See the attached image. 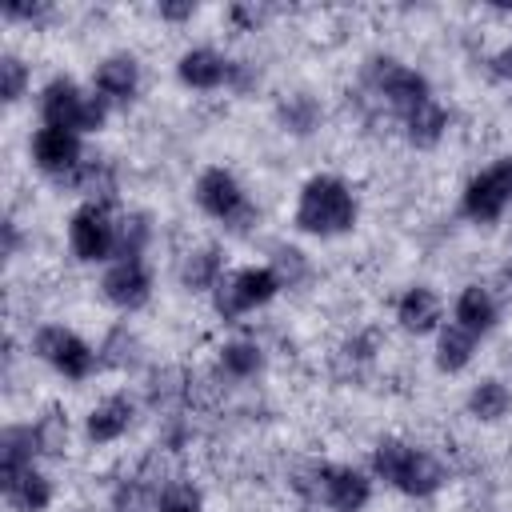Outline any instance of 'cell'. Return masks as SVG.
<instances>
[{"label": "cell", "instance_id": "obj_37", "mask_svg": "<svg viewBox=\"0 0 512 512\" xmlns=\"http://www.w3.org/2000/svg\"><path fill=\"white\" fill-rule=\"evenodd\" d=\"M256 84H260V72H256L248 60H232V68H228V88L240 92V96H248Z\"/></svg>", "mask_w": 512, "mask_h": 512}, {"label": "cell", "instance_id": "obj_2", "mask_svg": "<svg viewBox=\"0 0 512 512\" xmlns=\"http://www.w3.org/2000/svg\"><path fill=\"white\" fill-rule=\"evenodd\" d=\"M40 124L48 128H68V132H100L108 124V104L96 96V92H84L72 76H52L44 88H40Z\"/></svg>", "mask_w": 512, "mask_h": 512}, {"label": "cell", "instance_id": "obj_28", "mask_svg": "<svg viewBox=\"0 0 512 512\" xmlns=\"http://www.w3.org/2000/svg\"><path fill=\"white\" fill-rule=\"evenodd\" d=\"M216 372L224 380H252L264 372V348L256 340H228L216 352Z\"/></svg>", "mask_w": 512, "mask_h": 512}, {"label": "cell", "instance_id": "obj_27", "mask_svg": "<svg viewBox=\"0 0 512 512\" xmlns=\"http://www.w3.org/2000/svg\"><path fill=\"white\" fill-rule=\"evenodd\" d=\"M32 440H36V452L44 460H64L68 456V444H72V424H68V412L64 408H44L36 420H32Z\"/></svg>", "mask_w": 512, "mask_h": 512}, {"label": "cell", "instance_id": "obj_34", "mask_svg": "<svg viewBox=\"0 0 512 512\" xmlns=\"http://www.w3.org/2000/svg\"><path fill=\"white\" fill-rule=\"evenodd\" d=\"M272 272L280 276L284 288H296V284L308 276V260H304L300 248H284V244H280V248L272 252Z\"/></svg>", "mask_w": 512, "mask_h": 512}, {"label": "cell", "instance_id": "obj_9", "mask_svg": "<svg viewBox=\"0 0 512 512\" xmlns=\"http://www.w3.org/2000/svg\"><path fill=\"white\" fill-rule=\"evenodd\" d=\"M28 156L36 164V172H44L52 180H68L84 164V144H80V132L40 124L28 140Z\"/></svg>", "mask_w": 512, "mask_h": 512}, {"label": "cell", "instance_id": "obj_3", "mask_svg": "<svg viewBox=\"0 0 512 512\" xmlns=\"http://www.w3.org/2000/svg\"><path fill=\"white\" fill-rule=\"evenodd\" d=\"M192 200L204 216H212L216 224H224L228 232H248L256 224V204L248 200L244 184L236 180V172H228L224 164H208L196 184H192Z\"/></svg>", "mask_w": 512, "mask_h": 512}, {"label": "cell", "instance_id": "obj_14", "mask_svg": "<svg viewBox=\"0 0 512 512\" xmlns=\"http://www.w3.org/2000/svg\"><path fill=\"white\" fill-rule=\"evenodd\" d=\"M132 420H136V400H132L128 392H112V396H104V400H96V404L88 408V416H84V436H88L96 448H104V444H116L120 436H128Z\"/></svg>", "mask_w": 512, "mask_h": 512}, {"label": "cell", "instance_id": "obj_23", "mask_svg": "<svg viewBox=\"0 0 512 512\" xmlns=\"http://www.w3.org/2000/svg\"><path fill=\"white\" fill-rule=\"evenodd\" d=\"M36 440H32V424H8L0 432V488L12 484L20 472H28L36 464Z\"/></svg>", "mask_w": 512, "mask_h": 512}, {"label": "cell", "instance_id": "obj_32", "mask_svg": "<svg viewBox=\"0 0 512 512\" xmlns=\"http://www.w3.org/2000/svg\"><path fill=\"white\" fill-rule=\"evenodd\" d=\"M28 84H32V72L24 64V56L4 52L0 56V96H4V104H20L24 92H28Z\"/></svg>", "mask_w": 512, "mask_h": 512}, {"label": "cell", "instance_id": "obj_15", "mask_svg": "<svg viewBox=\"0 0 512 512\" xmlns=\"http://www.w3.org/2000/svg\"><path fill=\"white\" fill-rule=\"evenodd\" d=\"M228 68L232 60L208 44H196V48H184L180 60H176V80L192 92H216V88H228Z\"/></svg>", "mask_w": 512, "mask_h": 512}, {"label": "cell", "instance_id": "obj_26", "mask_svg": "<svg viewBox=\"0 0 512 512\" xmlns=\"http://www.w3.org/2000/svg\"><path fill=\"white\" fill-rule=\"evenodd\" d=\"M4 500L16 508V512H48V504L56 500V488H52V476L40 472L36 464L28 472H20L12 484H4Z\"/></svg>", "mask_w": 512, "mask_h": 512}, {"label": "cell", "instance_id": "obj_38", "mask_svg": "<svg viewBox=\"0 0 512 512\" xmlns=\"http://www.w3.org/2000/svg\"><path fill=\"white\" fill-rule=\"evenodd\" d=\"M196 12H200L196 0H160V4H156V16L168 20V24H188Z\"/></svg>", "mask_w": 512, "mask_h": 512}, {"label": "cell", "instance_id": "obj_41", "mask_svg": "<svg viewBox=\"0 0 512 512\" xmlns=\"http://www.w3.org/2000/svg\"><path fill=\"white\" fill-rule=\"evenodd\" d=\"M508 276H512V260H508Z\"/></svg>", "mask_w": 512, "mask_h": 512}, {"label": "cell", "instance_id": "obj_7", "mask_svg": "<svg viewBox=\"0 0 512 512\" xmlns=\"http://www.w3.org/2000/svg\"><path fill=\"white\" fill-rule=\"evenodd\" d=\"M508 208H512V152L472 172L460 192V212L472 224H496Z\"/></svg>", "mask_w": 512, "mask_h": 512}, {"label": "cell", "instance_id": "obj_22", "mask_svg": "<svg viewBox=\"0 0 512 512\" xmlns=\"http://www.w3.org/2000/svg\"><path fill=\"white\" fill-rule=\"evenodd\" d=\"M448 124H452V116H448V108H444L436 96L424 100L420 108H412V112L400 120L404 140H408L412 148H436V144L448 136Z\"/></svg>", "mask_w": 512, "mask_h": 512}, {"label": "cell", "instance_id": "obj_1", "mask_svg": "<svg viewBox=\"0 0 512 512\" xmlns=\"http://www.w3.org/2000/svg\"><path fill=\"white\" fill-rule=\"evenodd\" d=\"M360 220V200L352 192V184L336 172H316L300 184L296 208H292V224L304 236L316 240H332V236H348Z\"/></svg>", "mask_w": 512, "mask_h": 512}, {"label": "cell", "instance_id": "obj_40", "mask_svg": "<svg viewBox=\"0 0 512 512\" xmlns=\"http://www.w3.org/2000/svg\"><path fill=\"white\" fill-rule=\"evenodd\" d=\"M20 248H24L20 224H16V216H4V256L12 260V256H20Z\"/></svg>", "mask_w": 512, "mask_h": 512}, {"label": "cell", "instance_id": "obj_16", "mask_svg": "<svg viewBox=\"0 0 512 512\" xmlns=\"http://www.w3.org/2000/svg\"><path fill=\"white\" fill-rule=\"evenodd\" d=\"M396 324H400L408 336L440 332V324H444V304H440V296H436L428 284L404 288L400 300H396Z\"/></svg>", "mask_w": 512, "mask_h": 512}, {"label": "cell", "instance_id": "obj_19", "mask_svg": "<svg viewBox=\"0 0 512 512\" xmlns=\"http://www.w3.org/2000/svg\"><path fill=\"white\" fill-rule=\"evenodd\" d=\"M496 320H500L496 296L484 284H464L460 296H456V304H452V324L468 328L472 336H488L496 328Z\"/></svg>", "mask_w": 512, "mask_h": 512}, {"label": "cell", "instance_id": "obj_8", "mask_svg": "<svg viewBox=\"0 0 512 512\" xmlns=\"http://www.w3.org/2000/svg\"><path fill=\"white\" fill-rule=\"evenodd\" d=\"M68 248L84 264H112L116 256V216L108 204H76L68 216Z\"/></svg>", "mask_w": 512, "mask_h": 512}, {"label": "cell", "instance_id": "obj_13", "mask_svg": "<svg viewBox=\"0 0 512 512\" xmlns=\"http://www.w3.org/2000/svg\"><path fill=\"white\" fill-rule=\"evenodd\" d=\"M92 92L112 108V104H132L140 92V60L132 52H108L96 72H92Z\"/></svg>", "mask_w": 512, "mask_h": 512}, {"label": "cell", "instance_id": "obj_24", "mask_svg": "<svg viewBox=\"0 0 512 512\" xmlns=\"http://www.w3.org/2000/svg\"><path fill=\"white\" fill-rule=\"evenodd\" d=\"M476 348H480V336H472V332L460 328V324H440L432 360H436V368H440L444 376H456V372H464V368L472 364Z\"/></svg>", "mask_w": 512, "mask_h": 512}, {"label": "cell", "instance_id": "obj_21", "mask_svg": "<svg viewBox=\"0 0 512 512\" xmlns=\"http://www.w3.org/2000/svg\"><path fill=\"white\" fill-rule=\"evenodd\" d=\"M224 280V252L216 244H200L192 252H184L180 260V288L184 292H216V284Z\"/></svg>", "mask_w": 512, "mask_h": 512}, {"label": "cell", "instance_id": "obj_11", "mask_svg": "<svg viewBox=\"0 0 512 512\" xmlns=\"http://www.w3.org/2000/svg\"><path fill=\"white\" fill-rule=\"evenodd\" d=\"M328 512H364L372 500V480L356 464H324L320 468V496Z\"/></svg>", "mask_w": 512, "mask_h": 512}, {"label": "cell", "instance_id": "obj_5", "mask_svg": "<svg viewBox=\"0 0 512 512\" xmlns=\"http://www.w3.org/2000/svg\"><path fill=\"white\" fill-rule=\"evenodd\" d=\"M280 276L272 272V264H244L236 272H224V280L216 284L212 292V312L224 320V324H236L244 312H256L264 308L268 300L280 296Z\"/></svg>", "mask_w": 512, "mask_h": 512}, {"label": "cell", "instance_id": "obj_10", "mask_svg": "<svg viewBox=\"0 0 512 512\" xmlns=\"http://www.w3.org/2000/svg\"><path fill=\"white\" fill-rule=\"evenodd\" d=\"M100 296L120 312H140L152 300V272L144 260H112L100 276Z\"/></svg>", "mask_w": 512, "mask_h": 512}, {"label": "cell", "instance_id": "obj_18", "mask_svg": "<svg viewBox=\"0 0 512 512\" xmlns=\"http://www.w3.org/2000/svg\"><path fill=\"white\" fill-rule=\"evenodd\" d=\"M272 120H276V128L288 132V136H312V132L324 124V104H320L312 92L296 88V92H284V96L276 100Z\"/></svg>", "mask_w": 512, "mask_h": 512}, {"label": "cell", "instance_id": "obj_17", "mask_svg": "<svg viewBox=\"0 0 512 512\" xmlns=\"http://www.w3.org/2000/svg\"><path fill=\"white\" fill-rule=\"evenodd\" d=\"M172 480H160L156 472H152V460H144L140 464V472H132V476H124L116 488H112V512H156V504H160V492L168 488Z\"/></svg>", "mask_w": 512, "mask_h": 512}, {"label": "cell", "instance_id": "obj_20", "mask_svg": "<svg viewBox=\"0 0 512 512\" xmlns=\"http://www.w3.org/2000/svg\"><path fill=\"white\" fill-rule=\"evenodd\" d=\"M68 184L88 200V204H108L116 200L120 192V176H116V164L108 156H84V164L68 176Z\"/></svg>", "mask_w": 512, "mask_h": 512}, {"label": "cell", "instance_id": "obj_12", "mask_svg": "<svg viewBox=\"0 0 512 512\" xmlns=\"http://www.w3.org/2000/svg\"><path fill=\"white\" fill-rule=\"evenodd\" d=\"M444 484H448L444 460H440L436 452H428V448L408 444V452H404V460H400V468H396V476H392L388 488H396L400 496H412V500H428V496H436Z\"/></svg>", "mask_w": 512, "mask_h": 512}, {"label": "cell", "instance_id": "obj_30", "mask_svg": "<svg viewBox=\"0 0 512 512\" xmlns=\"http://www.w3.org/2000/svg\"><path fill=\"white\" fill-rule=\"evenodd\" d=\"M156 228L148 212H124L116 216V256L112 260H144Z\"/></svg>", "mask_w": 512, "mask_h": 512}, {"label": "cell", "instance_id": "obj_4", "mask_svg": "<svg viewBox=\"0 0 512 512\" xmlns=\"http://www.w3.org/2000/svg\"><path fill=\"white\" fill-rule=\"evenodd\" d=\"M364 84H368V92H372L388 112H396L400 120H404L412 108H420L424 100H432L428 76L416 72V68H408V64L396 60V56H372V60L364 64Z\"/></svg>", "mask_w": 512, "mask_h": 512}, {"label": "cell", "instance_id": "obj_25", "mask_svg": "<svg viewBox=\"0 0 512 512\" xmlns=\"http://www.w3.org/2000/svg\"><path fill=\"white\" fill-rule=\"evenodd\" d=\"M464 408H468V416L480 420V424H500V420L512 412V388H508L504 380H496V376H484V380L472 384Z\"/></svg>", "mask_w": 512, "mask_h": 512}, {"label": "cell", "instance_id": "obj_33", "mask_svg": "<svg viewBox=\"0 0 512 512\" xmlns=\"http://www.w3.org/2000/svg\"><path fill=\"white\" fill-rule=\"evenodd\" d=\"M156 512H204V492H200L192 480H172V484L160 492Z\"/></svg>", "mask_w": 512, "mask_h": 512}, {"label": "cell", "instance_id": "obj_6", "mask_svg": "<svg viewBox=\"0 0 512 512\" xmlns=\"http://www.w3.org/2000/svg\"><path fill=\"white\" fill-rule=\"evenodd\" d=\"M32 356H40L56 376H64L72 384L88 380L100 368V352L64 324H40L32 332Z\"/></svg>", "mask_w": 512, "mask_h": 512}, {"label": "cell", "instance_id": "obj_31", "mask_svg": "<svg viewBox=\"0 0 512 512\" xmlns=\"http://www.w3.org/2000/svg\"><path fill=\"white\" fill-rule=\"evenodd\" d=\"M188 400V372L176 368V364H164L148 376V404L156 412H172Z\"/></svg>", "mask_w": 512, "mask_h": 512}, {"label": "cell", "instance_id": "obj_36", "mask_svg": "<svg viewBox=\"0 0 512 512\" xmlns=\"http://www.w3.org/2000/svg\"><path fill=\"white\" fill-rule=\"evenodd\" d=\"M48 16H52V4H44V0H32V4H24V0H8V4H4V20L44 24Z\"/></svg>", "mask_w": 512, "mask_h": 512}, {"label": "cell", "instance_id": "obj_35", "mask_svg": "<svg viewBox=\"0 0 512 512\" xmlns=\"http://www.w3.org/2000/svg\"><path fill=\"white\" fill-rule=\"evenodd\" d=\"M224 20H228L236 32H256V28L268 20V8H264V4H228Z\"/></svg>", "mask_w": 512, "mask_h": 512}, {"label": "cell", "instance_id": "obj_29", "mask_svg": "<svg viewBox=\"0 0 512 512\" xmlns=\"http://www.w3.org/2000/svg\"><path fill=\"white\" fill-rule=\"evenodd\" d=\"M96 352H100V368H112V372H132L144 360V344L128 324L108 328V336L100 340Z\"/></svg>", "mask_w": 512, "mask_h": 512}, {"label": "cell", "instance_id": "obj_39", "mask_svg": "<svg viewBox=\"0 0 512 512\" xmlns=\"http://www.w3.org/2000/svg\"><path fill=\"white\" fill-rule=\"evenodd\" d=\"M488 68H492V76H496V80H504V84H512V44H504V48H496V52L488 56Z\"/></svg>", "mask_w": 512, "mask_h": 512}]
</instances>
